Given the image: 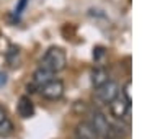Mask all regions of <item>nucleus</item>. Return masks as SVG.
Instances as JSON below:
<instances>
[{"mask_svg": "<svg viewBox=\"0 0 147 139\" xmlns=\"http://www.w3.org/2000/svg\"><path fill=\"white\" fill-rule=\"evenodd\" d=\"M53 72H49L47 69H42V67H38L36 70H34V74H33V85L34 87H42L44 84H47V82H51L54 79Z\"/></svg>", "mask_w": 147, "mask_h": 139, "instance_id": "6e6552de", "label": "nucleus"}, {"mask_svg": "<svg viewBox=\"0 0 147 139\" xmlns=\"http://www.w3.org/2000/svg\"><path fill=\"white\" fill-rule=\"evenodd\" d=\"M26 3H28V0H20V2L16 3V7H15V15L16 16H20L21 13H23V10H25Z\"/></svg>", "mask_w": 147, "mask_h": 139, "instance_id": "f8f14e48", "label": "nucleus"}, {"mask_svg": "<svg viewBox=\"0 0 147 139\" xmlns=\"http://www.w3.org/2000/svg\"><path fill=\"white\" fill-rule=\"evenodd\" d=\"M108 108H110V113H111V116L116 118L118 121H129V116H131V103L127 102L124 96L118 95L113 100V102L108 103Z\"/></svg>", "mask_w": 147, "mask_h": 139, "instance_id": "f03ea898", "label": "nucleus"}, {"mask_svg": "<svg viewBox=\"0 0 147 139\" xmlns=\"http://www.w3.org/2000/svg\"><path fill=\"white\" fill-rule=\"evenodd\" d=\"M88 123L93 126V129L96 131V134H98V138H108L111 123L108 121V118L105 116V113L103 111H100V110H93V111L90 113Z\"/></svg>", "mask_w": 147, "mask_h": 139, "instance_id": "39448f33", "label": "nucleus"}, {"mask_svg": "<svg viewBox=\"0 0 147 139\" xmlns=\"http://www.w3.org/2000/svg\"><path fill=\"white\" fill-rule=\"evenodd\" d=\"M119 95V85L115 80H108L101 87L95 88V102L98 105H108Z\"/></svg>", "mask_w": 147, "mask_h": 139, "instance_id": "7ed1b4c3", "label": "nucleus"}, {"mask_svg": "<svg viewBox=\"0 0 147 139\" xmlns=\"http://www.w3.org/2000/svg\"><path fill=\"white\" fill-rule=\"evenodd\" d=\"M7 80H8V79H7V74H5V72H0V87L5 85Z\"/></svg>", "mask_w": 147, "mask_h": 139, "instance_id": "2eb2a0df", "label": "nucleus"}, {"mask_svg": "<svg viewBox=\"0 0 147 139\" xmlns=\"http://www.w3.org/2000/svg\"><path fill=\"white\" fill-rule=\"evenodd\" d=\"M121 95L124 96L129 103L132 102V96H131V82H126V85L123 87V90H121Z\"/></svg>", "mask_w": 147, "mask_h": 139, "instance_id": "9b49d317", "label": "nucleus"}, {"mask_svg": "<svg viewBox=\"0 0 147 139\" xmlns=\"http://www.w3.org/2000/svg\"><path fill=\"white\" fill-rule=\"evenodd\" d=\"M105 139H113V138H105Z\"/></svg>", "mask_w": 147, "mask_h": 139, "instance_id": "dca6fc26", "label": "nucleus"}, {"mask_svg": "<svg viewBox=\"0 0 147 139\" xmlns=\"http://www.w3.org/2000/svg\"><path fill=\"white\" fill-rule=\"evenodd\" d=\"M16 111L21 118H31L34 115V105H33L31 98L26 95L20 96L18 100V105H16Z\"/></svg>", "mask_w": 147, "mask_h": 139, "instance_id": "0eeeda50", "label": "nucleus"}, {"mask_svg": "<svg viewBox=\"0 0 147 139\" xmlns=\"http://www.w3.org/2000/svg\"><path fill=\"white\" fill-rule=\"evenodd\" d=\"M101 56H103V48H96V49H93V57H95V59H100Z\"/></svg>", "mask_w": 147, "mask_h": 139, "instance_id": "ddd939ff", "label": "nucleus"}, {"mask_svg": "<svg viewBox=\"0 0 147 139\" xmlns=\"http://www.w3.org/2000/svg\"><path fill=\"white\" fill-rule=\"evenodd\" d=\"M90 80H92V85H93L95 88L101 87L103 84H106V82L110 80L108 70H106L105 67H95V69L92 70V77H90Z\"/></svg>", "mask_w": 147, "mask_h": 139, "instance_id": "1a4fd4ad", "label": "nucleus"}, {"mask_svg": "<svg viewBox=\"0 0 147 139\" xmlns=\"http://www.w3.org/2000/svg\"><path fill=\"white\" fill-rule=\"evenodd\" d=\"M5 119H8V116H7V111H5V110H3L2 107H0V124L3 123Z\"/></svg>", "mask_w": 147, "mask_h": 139, "instance_id": "4468645a", "label": "nucleus"}, {"mask_svg": "<svg viewBox=\"0 0 147 139\" xmlns=\"http://www.w3.org/2000/svg\"><path fill=\"white\" fill-rule=\"evenodd\" d=\"M65 64H67L65 51L62 48H59V46H51L44 53V56H42L39 67L47 69L49 72H53V74H57V72L65 69Z\"/></svg>", "mask_w": 147, "mask_h": 139, "instance_id": "f257e3e1", "label": "nucleus"}, {"mask_svg": "<svg viewBox=\"0 0 147 139\" xmlns=\"http://www.w3.org/2000/svg\"><path fill=\"white\" fill-rule=\"evenodd\" d=\"M75 139H98V134L88 121H82L75 126Z\"/></svg>", "mask_w": 147, "mask_h": 139, "instance_id": "423d86ee", "label": "nucleus"}, {"mask_svg": "<svg viewBox=\"0 0 147 139\" xmlns=\"http://www.w3.org/2000/svg\"><path fill=\"white\" fill-rule=\"evenodd\" d=\"M13 123H11V119L8 118V119H5L3 123L0 124V138H8V136H11L13 134Z\"/></svg>", "mask_w": 147, "mask_h": 139, "instance_id": "9d476101", "label": "nucleus"}, {"mask_svg": "<svg viewBox=\"0 0 147 139\" xmlns=\"http://www.w3.org/2000/svg\"><path fill=\"white\" fill-rule=\"evenodd\" d=\"M38 90H39V95H41L44 100L56 102V100H59V98H62L65 87H64V82L62 80H59V79H53L51 82H47V84H44L42 87H39Z\"/></svg>", "mask_w": 147, "mask_h": 139, "instance_id": "20e7f679", "label": "nucleus"}]
</instances>
